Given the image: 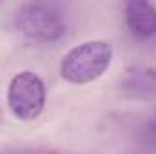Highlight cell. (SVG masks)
<instances>
[{
	"mask_svg": "<svg viewBox=\"0 0 156 154\" xmlns=\"http://www.w3.org/2000/svg\"><path fill=\"white\" fill-rule=\"evenodd\" d=\"M113 47L105 40H93L73 47L60 64V75L69 83H89L111 65Z\"/></svg>",
	"mask_w": 156,
	"mask_h": 154,
	"instance_id": "1",
	"label": "cell"
},
{
	"mask_svg": "<svg viewBox=\"0 0 156 154\" xmlns=\"http://www.w3.org/2000/svg\"><path fill=\"white\" fill-rule=\"evenodd\" d=\"M125 22L138 37H151L156 33V7L144 0H131L125 4Z\"/></svg>",
	"mask_w": 156,
	"mask_h": 154,
	"instance_id": "4",
	"label": "cell"
},
{
	"mask_svg": "<svg viewBox=\"0 0 156 154\" xmlns=\"http://www.w3.org/2000/svg\"><path fill=\"white\" fill-rule=\"evenodd\" d=\"M7 103L11 113L20 120H37L45 105V87L35 73L24 71L13 76L7 89Z\"/></svg>",
	"mask_w": 156,
	"mask_h": 154,
	"instance_id": "2",
	"label": "cell"
},
{
	"mask_svg": "<svg viewBox=\"0 0 156 154\" xmlns=\"http://www.w3.org/2000/svg\"><path fill=\"white\" fill-rule=\"evenodd\" d=\"M20 29L33 37V38H44V40H51L60 37L66 29L58 18V15L45 5H26L20 13Z\"/></svg>",
	"mask_w": 156,
	"mask_h": 154,
	"instance_id": "3",
	"label": "cell"
}]
</instances>
